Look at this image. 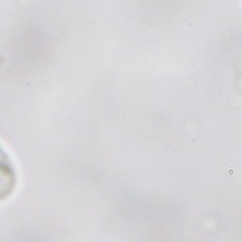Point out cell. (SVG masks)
<instances>
[{
	"mask_svg": "<svg viewBox=\"0 0 242 242\" xmlns=\"http://www.w3.org/2000/svg\"><path fill=\"white\" fill-rule=\"evenodd\" d=\"M16 174L13 164L3 148L0 146V200L6 199L15 189Z\"/></svg>",
	"mask_w": 242,
	"mask_h": 242,
	"instance_id": "cell-1",
	"label": "cell"
}]
</instances>
